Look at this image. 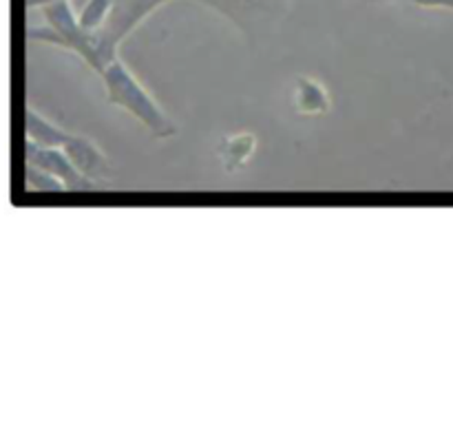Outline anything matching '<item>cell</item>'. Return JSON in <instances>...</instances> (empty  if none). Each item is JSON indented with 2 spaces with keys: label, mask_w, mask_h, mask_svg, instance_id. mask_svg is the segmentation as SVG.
<instances>
[{
  "label": "cell",
  "mask_w": 453,
  "mask_h": 440,
  "mask_svg": "<svg viewBox=\"0 0 453 440\" xmlns=\"http://www.w3.org/2000/svg\"><path fill=\"white\" fill-rule=\"evenodd\" d=\"M104 84L106 102L118 109L127 111L133 120L142 124L150 133L153 140H171L177 135V127L157 100L150 96L149 89L137 80V75L124 65L115 60L100 73Z\"/></svg>",
  "instance_id": "cell-1"
},
{
  "label": "cell",
  "mask_w": 453,
  "mask_h": 440,
  "mask_svg": "<svg viewBox=\"0 0 453 440\" xmlns=\"http://www.w3.org/2000/svg\"><path fill=\"white\" fill-rule=\"evenodd\" d=\"M233 22L234 29L257 47L281 27L292 9V0H193Z\"/></svg>",
  "instance_id": "cell-2"
},
{
  "label": "cell",
  "mask_w": 453,
  "mask_h": 440,
  "mask_svg": "<svg viewBox=\"0 0 453 440\" xmlns=\"http://www.w3.org/2000/svg\"><path fill=\"white\" fill-rule=\"evenodd\" d=\"M171 3V0H115L113 13H111L109 22H106L102 31L106 47L111 53L118 56V49L146 18L153 12H157L162 4Z\"/></svg>",
  "instance_id": "cell-3"
},
{
  "label": "cell",
  "mask_w": 453,
  "mask_h": 440,
  "mask_svg": "<svg viewBox=\"0 0 453 440\" xmlns=\"http://www.w3.org/2000/svg\"><path fill=\"white\" fill-rule=\"evenodd\" d=\"M25 164L38 166L47 171L49 175L56 177L58 181L65 184L66 190H93L97 189L96 181L87 180L78 168L73 166L66 153L62 149H40V146L27 142L25 146Z\"/></svg>",
  "instance_id": "cell-4"
},
{
  "label": "cell",
  "mask_w": 453,
  "mask_h": 440,
  "mask_svg": "<svg viewBox=\"0 0 453 440\" xmlns=\"http://www.w3.org/2000/svg\"><path fill=\"white\" fill-rule=\"evenodd\" d=\"M62 151L66 153V158L73 162V166L82 173L87 180L102 184V181L109 180V159L102 153L100 146L91 140V137L78 135V133H71L69 142L62 146Z\"/></svg>",
  "instance_id": "cell-5"
},
{
  "label": "cell",
  "mask_w": 453,
  "mask_h": 440,
  "mask_svg": "<svg viewBox=\"0 0 453 440\" xmlns=\"http://www.w3.org/2000/svg\"><path fill=\"white\" fill-rule=\"evenodd\" d=\"M292 109L299 115H308V118L330 113L332 97L327 93L326 84L308 78V75L296 78L295 89H292Z\"/></svg>",
  "instance_id": "cell-6"
},
{
  "label": "cell",
  "mask_w": 453,
  "mask_h": 440,
  "mask_svg": "<svg viewBox=\"0 0 453 440\" xmlns=\"http://www.w3.org/2000/svg\"><path fill=\"white\" fill-rule=\"evenodd\" d=\"M25 137L31 144L40 146V149H62L69 142L71 133L58 127L53 120L44 118L40 111L34 106H27L25 111Z\"/></svg>",
  "instance_id": "cell-7"
},
{
  "label": "cell",
  "mask_w": 453,
  "mask_h": 440,
  "mask_svg": "<svg viewBox=\"0 0 453 440\" xmlns=\"http://www.w3.org/2000/svg\"><path fill=\"white\" fill-rule=\"evenodd\" d=\"M257 153V135L250 131L237 133V135H226L221 137V142L217 144V158H219L221 166L226 168V173H237L239 168H243L246 164H250V159Z\"/></svg>",
  "instance_id": "cell-8"
},
{
  "label": "cell",
  "mask_w": 453,
  "mask_h": 440,
  "mask_svg": "<svg viewBox=\"0 0 453 440\" xmlns=\"http://www.w3.org/2000/svg\"><path fill=\"white\" fill-rule=\"evenodd\" d=\"M113 7H115V0H87L84 7L78 12L82 29L87 31L104 29L111 13H113Z\"/></svg>",
  "instance_id": "cell-9"
},
{
  "label": "cell",
  "mask_w": 453,
  "mask_h": 440,
  "mask_svg": "<svg viewBox=\"0 0 453 440\" xmlns=\"http://www.w3.org/2000/svg\"><path fill=\"white\" fill-rule=\"evenodd\" d=\"M25 190L27 193H60V190H66L62 181H58L56 177L49 175L47 171L38 166H31V164H25Z\"/></svg>",
  "instance_id": "cell-10"
},
{
  "label": "cell",
  "mask_w": 453,
  "mask_h": 440,
  "mask_svg": "<svg viewBox=\"0 0 453 440\" xmlns=\"http://www.w3.org/2000/svg\"><path fill=\"white\" fill-rule=\"evenodd\" d=\"M411 3L423 9H451L453 12V0H411Z\"/></svg>",
  "instance_id": "cell-11"
},
{
  "label": "cell",
  "mask_w": 453,
  "mask_h": 440,
  "mask_svg": "<svg viewBox=\"0 0 453 440\" xmlns=\"http://www.w3.org/2000/svg\"><path fill=\"white\" fill-rule=\"evenodd\" d=\"M58 3H66V0H25V4L29 9H44L49 4H58Z\"/></svg>",
  "instance_id": "cell-12"
}]
</instances>
